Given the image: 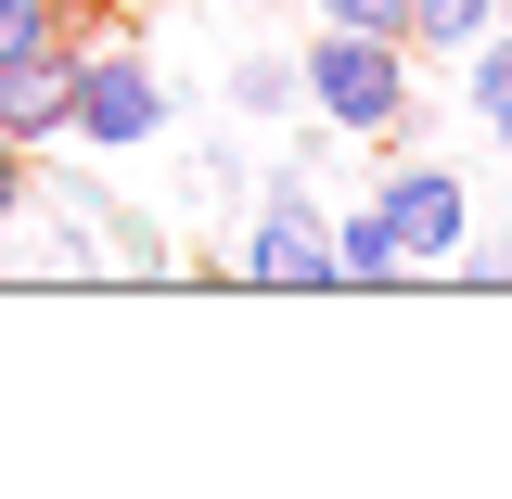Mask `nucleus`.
<instances>
[{
	"mask_svg": "<svg viewBox=\"0 0 512 499\" xmlns=\"http://www.w3.org/2000/svg\"><path fill=\"white\" fill-rule=\"evenodd\" d=\"M500 26H512V0H500Z\"/></svg>",
	"mask_w": 512,
	"mask_h": 499,
	"instance_id": "14",
	"label": "nucleus"
},
{
	"mask_svg": "<svg viewBox=\"0 0 512 499\" xmlns=\"http://www.w3.org/2000/svg\"><path fill=\"white\" fill-rule=\"evenodd\" d=\"M448 64H461V103H474V128H487V141H512V26H487L474 52H448Z\"/></svg>",
	"mask_w": 512,
	"mask_h": 499,
	"instance_id": "7",
	"label": "nucleus"
},
{
	"mask_svg": "<svg viewBox=\"0 0 512 499\" xmlns=\"http://www.w3.org/2000/svg\"><path fill=\"white\" fill-rule=\"evenodd\" d=\"M320 26H372V39H410V0H308Z\"/></svg>",
	"mask_w": 512,
	"mask_h": 499,
	"instance_id": "13",
	"label": "nucleus"
},
{
	"mask_svg": "<svg viewBox=\"0 0 512 499\" xmlns=\"http://www.w3.org/2000/svg\"><path fill=\"white\" fill-rule=\"evenodd\" d=\"M487 26H500V0H410V52H474V39H487Z\"/></svg>",
	"mask_w": 512,
	"mask_h": 499,
	"instance_id": "9",
	"label": "nucleus"
},
{
	"mask_svg": "<svg viewBox=\"0 0 512 499\" xmlns=\"http://www.w3.org/2000/svg\"><path fill=\"white\" fill-rule=\"evenodd\" d=\"M26 205H39V154H26V141H13V128H0V231H13V218H26Z\"/></svg>",
	"mask_w": 512,
	"mask_h": 499,
	"instance_id": "12",
	"label": "nucleus"
},
{
	"mask_svg": "<svg viewBox=\"0 0 512 499\" xmlns=\"http://www.w3.org/2000/svg\"><path fill=\"white\" fill-rule=\"evenodd\" d=\"M372 205H384V231H397V256H410V282H436L448 256L474 244V180H461V167H423V154H410Z\"/></svg>",
	"mask_w": 512,
	"mask_h": 499,
	"instance_id": "4",
	"label": "nucleus"
},
{
	"mask_svg": "<svg viewBox=\"0 0 512 499\" xmlns=\"http://www.w3.org/2000/svg\"><path fill=\"white\" fill-rule=\"evenodd\" d=\"M295 90H308V116L333 141H397L423 116V52L410 39H372V26H320L295 52Z\"/></svg>",
	"mask_w": 512,
	"mask_h": 499,
	"instance_id": "1",
	"label": "nucleus"
},
{
	"mask_svg": "<svg viewBox=\"0 0 512 499\" xmlns=\"http://www.w3.org/2000/svg\"><path fill=\"white\" fill-rule=\"evenodd\" d=\"M218 269L256 282V295H333V205H320L308 180H269L244 205V231H231Z\"/></svg>",
	"mask_w": 512,
	"mask_h": 499,
	"instance_id": "3",
	"label": "nucleus"
},
{
	"mask_svg": "<svg viewBox=\"0 0 512 499\" xmlns=\"http://www.w3.org/2000/svg\"><path fill=\"white\" fill-rule=\"evenodd\" d=\"M448 269H461V282H500V295H512V218H500V231H487V218H474V244L448 256Z\"/></svg>",
	"mask_w": 512,
	"mask_h": 499,
	"instance_id": "11",
	"label": "nucleus"
},
{
	"mask_svg": "<svg viewBox=\"0 0 512 499\" xmlns=\"http://www.w3.org/2000/svg\"><path fill=\"white\" fill-rule=\"evenodd\" d=\"M64 90H77V64H64V52L0 64V128H13L26 154H52V141H64Z\"/></svg>",
	"mask_w": 512,
	"mask_h": 499,
	"instance_id": "5",
	"label": "nucleus"
},
{
	"mask_svg": "<svg viewBox=\"0 0 512 499\" xmlns=\"http://www.w3.org/2000/svg\"><path fill=\"white\" fill-rule=\"evenodd\" d=\"M384 282H410V256L384 231V205L359 192V205H333V295H384Z\"/></svg>",
	"mask_w": 512,
	"mask_h": 499,
	"instance_id": "6",
	"label": "nucleus"
},
{
	"mask_svg": "<svg viewBox=\"0 0 512 499\" xmlns=\"http://www.w3.org/2000/svg\"><path fill=\"white\" fill-rule=\"evenodd\" d=\"M64 64H77V90H64V141L77 154H154L167 141V77L154 52L128 39V26H64Z\"/></svg>",
	"mask_w": 512,
	"mask_h": 499,
	"instance_id": "2",
	"label": "nucleus"
},
{
	"mask_svg": "<svg viewBox=\"0 0 512 499\" xmlns=\"http://www.w3.org/2000/svg\"><path fill=\"white\" fill-rule=\"evenodd\" d=\"M26 52H64V0H0V64Z\"/></svg>",
	"mask_w": 512,
	"mask_h": 499,
	"instance_id": "10",
	"label": "nucleus"
},
{
	"mask_svg": "<svg viewBox=\"0 0 512 499\" xmlns=\"http://www.w3.org/2000/svg\"><path fill=\"white\" fill-rule=\"evenodd\" d=\"M231 116H244V128L308 116V90H295V52H244V64H231Z\"/></svg>",
	"mask_w": 512,
	"mask_h": 499,
	"instance_id": "8",
	"label": "nucleus"
}]
</instances>
